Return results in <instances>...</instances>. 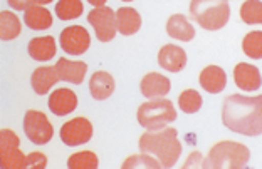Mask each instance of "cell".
<instances>
[{"label": "cell", "mask_w": 262, "mask_h": 169, "mask_svg": "<svg viewBox=\"0 0 262 169\" xmlns=\"http://www.w3.org/2000/svg\"><path fill=\"white\" fill-rule=\"evenodd\" d=\"M222 123L227 129L242 136L262 134V94L229 95L222 106Z\"/></svg>", "instance_id": "cell-1"}, {"label": "cell", "mask_w": 262, "mask_h": 169, "mask_svg": "<svg viewBox=\"0 0 262 169\" xmlns=\"http://www.w3.org/2000/svg\"><path fill=\"white\" fill-rule=\"evenodd\" d=\"M182 142L178 141L177 129L168 128L163 131H148L140 137L141 153L155 156L162 167H173L182 156Z\"/></svg>", "instance_id": "cell-2"}, {"label": "cell", "mask_w": 262, "mask_h": 169, "mask_svg": "<svg viewBox=\"0 0 262 169\" xmlns=\"http://www.w3.org/2000/svg\"><path fill=\"white\" fill-rule=\"evenodd\" d=\"M251 161V151L241 142L222 141L210 149L207 159L202 162L205 169H242Z\"/></svg>", "instance_id": "cell-3"}, {"label": "cell", "mask_w": 262, "mask_h": 169, "mask_svg": "<svg viewBox=\"0 0 262 169\" xmlns=\"http://www.w3.org/2000/svg\"><path fill=\"white\" fill-rule=\"evenodd\" d=\"M190 17L205 30H219L230 19L229 0H192Z\"/></svg>", "instance_id": "cell-4"}, {"label": "cell", "mask_w": 262, "mask_h": 169, "mask_svg": "<svg viewBox=\"0 0 262 169\" xmlns=\"http://www.w3.org/2000/svg\"><path fill=\"white\" fill-rule=\"evenodd\" d=\"M177 119V111L171 101L157 98L138 107V123L146 131H160Z\"/></svg>", "instance_id": "cell-5"}, {"label": "cell", "mask_w": 262, "mask_h": 169, "mask_svg": "<svg viewBox=\"0 0 262 169\" xmlns=\"http://www.w3.org/2000/svg\"><path fill=\"white\" fill-rule=\"evenodd\" d=\"M19 146L20 141L14 131L10 129L0 131V159H2V167L5 169L29 167L27 156L22 154Z\"/></svg>", "instance_id": "cell-6"}, {"label": "cell", "mask_w": 262, "mask_h": 169, "mask_svg": "<svg viewBox=\"0 0 262 169\" xmlns=\"http://www.w3.org/2000/svg\"><path fill=\"white\" fill-rule=\"evenodd\" d=\"M24 132H26L31 142L37 144V146H44L52 139L54 128H52V124L44 112L27 111L26 116H24Z\"/></svg>", "instance_id": "cell-7"}, {"label": "cell", "mask_w": 262, "mask_h": 169, "mask_svg": "<svg viewBox=\"0 0 262 169\" xmlns=\"http://www.w3.org/2000/svg\"><path fill=\"white\" fill-rule=\"evenodd\" d=\"M88 22L96 32L99 42H110L118 32L116 14L110 7H96L88 14Z\"/></svg>", "instance_id": "cell-8"}, {"label": "cell", "mask_w": 262, "mask_h": 169, "mask_svg": "<svg viewBox=\"0 0 262 169\" xmlns=\"http://www.w3.org/2000/svg\"><path fill=\"white\" fill-rule=\"evenodd\" d=\"M59 136L66 146H81L93 137V124L86 117H74L61 126Z\"/></svg>", "instance_id": "cell-9"}, {"label": "cell", "mask_w": 262, "mask_h": 169, "mask_svg": "<svg viewBox=\"0 0 262 169\" xmlns=\"http://www.w3.org/2000/svg\"><path fill=\"white\" fill-rule=\"evenodd\" d=\"M61 49L71 56H82L91 45V37L82 26L66 27L61 32Z\"/></svg>", "instance_id": "cell-10"}, {"label": "cell", "mask_w": 262, "mask_h": 169, "mask_svg": "<svg viewBox=\"0 0 262 169\" xmlns=\"http://www.w3.org/2000/svg\"><path fill=\"white\" fill-rule=\"evenodd\" d=\"M234 81L237 87L242 90H247V92H255V90H259L262 86V77H260L259 69L247 62H241L235 65Z\"/></svg>", "instance_id": "cell-11"}, {"label": "cell", "mask_w": 262, "mask_h": 169, "mask_svg": "<svg viewBox=\"0 0 262 169\" xmlns=\"http://www.w3.org/2000/svg\"><path fill=\"white\" fill-rule=\"evenodd\" d=\"M158 64L168 72H180L187 65V52L175 44H166L158 52Z\"/></svg>", "instance_id": "cell-12"}, {"label": "cell", "mask_w": 262, "mask_h": 169, "mask_svg": "<svg viewBox=\"0 0 262 169\" xmlns=\"http://www.w3.org/2000/svg\"><path fill=\"white\" fill-rule=\"evenodd\" d=\"M56 69L59 74V79L71 84H81L84 81V76L88 72V65L82 60H69L66 57H61L56 62Z\"/></svg>", "instance_id": "cell-13"}, {"label": "cell", "mask_w": 262, "mask_h": 169, "mask_svg": "<svg viewBox=\"0 0 262 169\" xmlns=\"http://www.w3.org/2000/svg\"><path fill=\"white\" fill-rule=\"evenodd\" d=\"M77 107V95L68 87L57 89L49 95V109L56 116H68Z\"/></svg>", "instance_id": "cell-14"}, {"label": "cell", "mask_w": 262, "mask_h": 169, "mask_svg": "<svg viewBox=\"0 0 262 169\" xmlns=\"http://www.w3.org/2000/svg\"><path fill=\"white\" fill-rule=\"evenodd\" d=\"M141 94L148 99H157V98H163L170 92L171 89V82L168 77H165L158 72H150L143 77L141 81Z\"/></svg>", "instance_id": "cell-15"}, {"label": "cell", "mask_w": 262, "mask_h": 169, "mask_svg": "<svg viewBox=\"0 0 262 169\" xmlns=\"http://www.w3.org/2000/svg\"><path fill=\"white\" fill-rule=\"evenodd\" d=\"M200 86L208 94H219L222 92L227 86V74L219 65H208L200 72Z\"/></svg>", "instance_id": "cell-16"}, {"label": "cell", "mask_w": 262, "mask_h": 169, "mask_svg": "<svg viewBox=\"0 0 262 169\" xmlns=\"http://www.w3.org/2000/svg\"><path fill=\"white\" fill-rule=\"evenodd\" d=\"M89 92L96 101H104L115 92V79L110 72L98 70L91 76L89 81Z\"/></svg>", "instance_id": "cell-17"}, {"label": "cell", "mask_w": 262, "mask_h": 169, "mask_svg": "<svg viewBox=\"0 0 262 169\" xmlns=\"http://www.w3.org/2000/svg\"><path fill=\"white\" fill-rule=\"evenodd\" d=\"M59 81V74H57V69L56 65L54 67H37L34 70V74L31 77V82H32V89L35 94L39 95H44L49 92V89L57 84Z\"/></svg>", "instance_id": "cell-18"}, {"label": "cell", "mask_w": 262, "mask_h": 169, "mask_svg": "<svg viewBox=\"0 0 262 169\" xmlns=\"http://www.w3.org/2000/svg\"><path fill=\"white\" fill-rule=\"evenodd\" d=\"M166 32H168L170 37L182 42H190L195 37V29L187 20V17L182 14H175L170 17L168 22H166Z\"/></svg>", "instance_id": "cell-19"}, {"label": "cell", "mask_w": 262, "mask_h": 169, "mask_svg": "<svg viewBox=\"0 0 262 169\" xmlns=\"http://www.w3.org/2000/svg\"><path fill=\"white\" fill-rule=\"evenodd\" d=\"M118 32L123 35H133L141 27V15L131 7H121L116 10Z\"/></svg>", "instance_id": "cell-20"}, {"label": "cell", "mask_w": 262, "mask_h": 169, "mask_svg": "<svg viewBox=\"0 0 262 169\" xmlns=\"http://www.w3.org/2000/svg\"><path fill=\"white\" fill-rule=\"evenodd\" d=\"M27 51L29 56L34 60L46 62V60H51L56 56V40L51 35H47V37H35L29 42Z\"/></svg>", "instance_id": "cell-21"}, {"label": "cell", "mask_w": 262, "mask_h": 169, "mask_svg": "<svg viewBox=\"0 0 262 169\" xmlns=\"http://www.w3.org/2000/svg\"><path fill=\"white\" fill-rule=\"evenodd\" d=\"M24 22H26V26L32 30H46L52 26V15L47 9L35 4L26 10V14H24Z\"/></svg>", "instance_id": "cell-22"}, {"label": "cell", "mask_w": 262, "mask_h": 169, "mask_svg": "<svg viewBox=\"0 0 262 169\" xmlns=\"http://www.w3.org/2000/svg\"><path fill=\"white\" fill-rule=\"evenodd\" d=\"M20 20L15 14H12L9 10L0 12V39L4 42L14 40L20 35Z\"/></svg>", "instance_id": "cell-23"}, {"label": "cell", "mask_w": 262, "mask_h": 169, "mask_svg": "<svg viewBox=\"0 0 262 169\" xmlns=\"http://www.w3.org/2000/svg\"><path fill=\"white\" fill-rule=\"evenodd\" d=\"M84 5L81 0H59L56 4V14L61 20H73L82 15Z\"/></svg>", "instance_id": "cell-24"}, {"label": "cell", "mask_w": 262, "mask_h": 169, "mask_svg": "<svg viewBox=\"0 0 262 169\" xmlns=\"http://www.w3.org/2000/svg\"><path fill=\"white\" fill-rule=\"evenodd\" d=\"M241 19L247 26L262 23V2L260 0H246L241 7Z\"/></svg>", "instance_id": "cell-25"}, {"label": "cell", "mask_w": 262, "mask_h": 169, "mask_svg": "<svg viewBox=\"0 0 262 169\" xmlns=\"http://www.w3.org/2000/svg\"><path fill=\"white\" fill-rule=\"evenodd\" d=\"M202 104H204V101H202V95L196 92L195 89L183 90V92L180 94V98H178V106H180V109L185 114L199 112Z\"/></svg>", "instance_id": "cell-26"}, {"label": "cell", "mask_w": 262, "mask_h": 169, "mask_svg": "<svg viewBox=\"0 0 262 169\" xmlns=\"http://www.w3.org/2000/svg\"><path fill=\"white\" fill-rule=\"evenodd\" d=\"M242 51L251 59H262V32L254 30L249 32L242 40Z\"/></svg>", "instance_id": "cell-27"}, {"label": "cell", "mask_w": 262, "mask_h": 169, "mask_svg": "<svg viewBox=\"0 0 262 169\" xmlns=\"http://www.w3.org/2000/svg\"><path fill=\"white\" fill-rule=\"evenodd\" d=\"M69 169H96L98 167V156L91 151H81L69 158Z\"/></svg>", "instance_id": "cell-28"}, {"label": "cell", "mask_w": 262, "mask_h": 169, "mask_svg": "<svg viewBox=\"0 0 262 169\" xmlns=\"http://www.w3.org/2000/svg\"><path fill=\"white\" fill-rule=\"evenodd\" d=\"M162 167V164H160V161L155 158H150L146 153H141V156H131L129 159H126V162L123 164V167Z\"/></svg>", "instance_id": "cell-29"}, {"label": "cell", "mask_w": 262, "mask_h": 169, "mask_svg": "<svg viewBox=\"0 0 262 169\" xmlns=\"http://www.w3.org/2000/svg\"><path fill=\"white\" fill-rule=\"evenodd\" d=\"M29 159V167H34V169H44L47 164V158L42 153H32L27 156Z\"/></svg>", "instance_id": "cell-30"}, {"label": "cell", "mask_w": 262, "mask_h": 169, "mask_svg": "<svg viewBox=\"0 0 262 169\" xmlns=\"http://www.w3.org/2000/svg\"><path fill=\"white\" fill-rule=\"evenodd\" d=\"M7 2L14 10H27L34 5V0H7Z\"/></svg>", "instance_id": "cell-31"}, {"label": "cell", "mask_w": 262, "mask_h": 169, "mask_svg": "<svg viewBox=\"0 0 262 169\" xmlns=\"http://www.w3.org/2000/svg\"><path fill=\"white\" fill-rule=\"evenodd\" d=\"M88 2L91 5H94V7H104L106 0H88Z\"/></svg>", "instance_id": "cell-32"}, {"label": "cell", "mask_w": 262, "mask_h": 169, "mask_svg": "<svg viewBox=\"0 0 262 169\" xmlns=\"http://www.w3.org/2000/svg\"><path fill=\"white\" fill-rule=\"evenodd\" d=\"M51 2H52V0H34V4H37V5H47Z\"/></svg>", "instance_id": "cell-33"}, {"label": "cell", "mask_w": 262, "mask_h": 169, "mask_svg": "<svg viewBox=\"0 0 262 169\" xmlns=\"http://www.w3.org/2000/svg\"><path fill=\"white\" fill-rule=\"evenodd\" d=\"M123 2H131V0H123Z\"/></svg>", "instance_id": "cell-34"}]
</instances>
